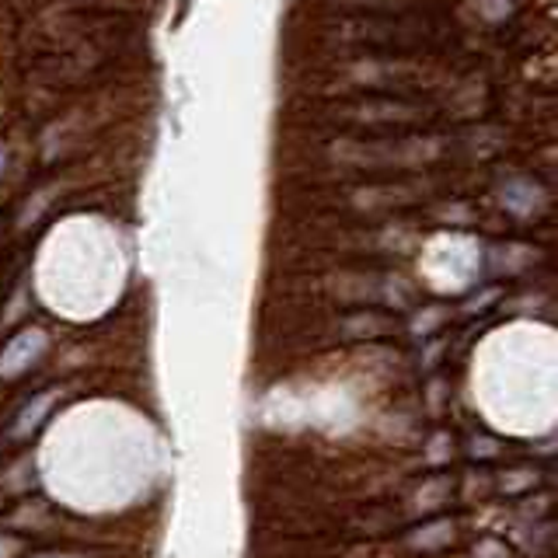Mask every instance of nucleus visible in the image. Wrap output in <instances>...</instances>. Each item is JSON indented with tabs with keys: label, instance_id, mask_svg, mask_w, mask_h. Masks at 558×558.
Masks as SVG:
<instances>
[{
	"label": "nucleus",
	"instance_id": "f257e3e1",
	"mask_svg": "<svg viewBox=\"0 0 558 558\" xmlns=\"http://www.w3.org/2000/svg\"><path fill=\"white\" fill-rule=\"evenodd\" d=\"M49 349V336L43 328H22L4 342L0 349V380H17L22 374H28L35 363L43 360V353Z\"/></svg>",
	"mask_w": 558,
	"mask_h": 558
},
{
	"label": "nucleus",
	"instance_id": "f03ea898",
	"mask_svg": "<svg viewBox=\"0 0 558 558\" xmlns=\"http://www.w3.org/2000/svg\"><path fill=\"white\" fill-rule=\"evenodd\" d=\"M52 401H57V391H43V395H35L32 401H25L22 412H17L14 423H11V436H14V440H28V436L43 426V418L49 415Z\"/></svg>",
	"mask_w": 558,
	"mask_h": 558
},
{
	"label": "nucleus",
	"instance_id": "7ed1b4c3",
	"mask_svg": "<svg viewBox=\"0 0 558 558\" xmlns=\"http://www.w3.org/2000/svg\"><path fill=\"white\" fill-rule=\"evenodd\" d=\"M35 558H84V555H70V551H46V555H35Z\"/></svg>",
	"mask_w": 558,
	"mask_h": 558
}]
</instances>
